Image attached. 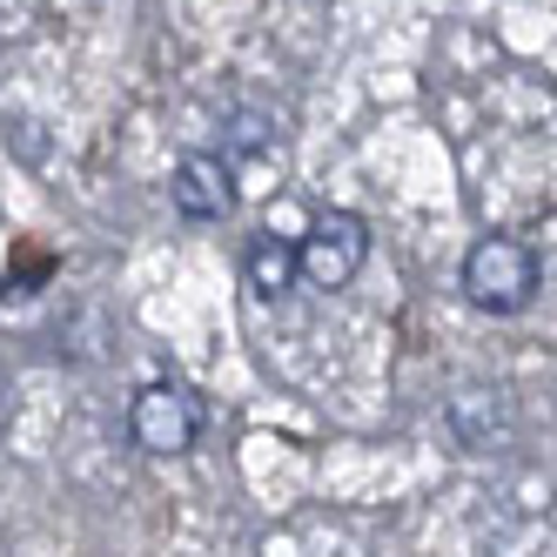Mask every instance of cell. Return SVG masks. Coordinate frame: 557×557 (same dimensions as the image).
I'll return each instance as SVG.
<instances>
[{"label":"cell","mask_w":557,"mask_h":557,"mask_svg":"<svg viewBox=\"0 0 557 557\" xmlns=\"http://www.w3.org/2000/svg\"><path fill=\"white\" fill-rule=\"evenodd\" d=\"M209 410H202V396H195L188 383H141L135 389V404H128V436H135V450L148 457H188L195 450V436H202Z\"/></svg>","instance_id":"cell-3"},{"label":"cell","mask_w":557,"mask_h":557,"mask_svg":"<svg viewBox=\"0 0 557 557\" xmlns=\"http://www.w3.org/2000/svg\"><path fill=\"white\" fill-rule=\"evenodd\" d=\"M169 202L182 222H222L235 209V169L222 154H182L169 175Z\"/></svg>","instance_id":"cell-5"},{"label":"cell","mask_w":557,"mask_h":557,"mask_svg":"<svg viewBox=\"0 0 557 557\" xmlns=\"http://www.w3.org/2000/svg\"><path fill=\"white\" fill-rule=\"evenodd\" d=\"M8 410H14V396H8V383H0V423H8Z\"/></svg>","instance_id":"cell-8"},{"label":"cell","mask_w":557,"mask_h":557,"mask_svg":"<svg viewBox=\"0 0 557 557\" xmlns=\"http://www.w3.org/2000/svg\"><path fill=\"white\" fill-rule=\"evenodd\" d=\"M269 128H275V122H269L262 108H235L228 128H222V148H228V154H269V141H275ZM228 154H222V162H228Z\"/></svg>","instance_id":"cell-7"},{"label":"cell","mask_w":557,"mask_h":557,"mask_svg":"<svg viewBox=\"0 0 557 557\" xmlns=\"http://www.w3.org/2000/svg\"><path fill=\"white\" fill-rule=\"evenodd\" d=\"M363 262H370V222L349 209H323L296 243V283L330 296V289H349L363 275Z\"/></svg>","instance_id":"cell-2"},{"label":"cell","mask_w":557,"mask_h":557,"mask_svg":"<svg viewBox=\"0 0 557 557\" xmlns=\"http://www.w3.org/2000/svg\"><path fill=\"white\" fill-rule=\"evenodd\" d=\"M463 296L484 315H517L537 296V256L517 235H476L463 256Z\"/></svg>","instance_id":"cell-1"},{"label":"cell","mask_w":557,"mask_h":557,"mask_svg":"<svg viewBox=\"0 0 557 557\" xmlns=\"http://www.w3.org/2000/svg\"><path fill=\"white\" fill-rule=\"evenodd\" d=\"M444 423H450V436L463 450H504L510 444V430H517V417H510V396L497 389V383H463L450 404H444Z\"/></svg>","instance_id":"cell-4"},{"label":"cell","mask_w":557,"mask_h":557,"mask_svg":"<svg viewBox=\"0 0 557 557\" xmlns=\"http://www.w3.org/2000/svg\"><path fill=\"white\" fill-rule=\"evenodd\" d=\"M243 283H249L262 302L289 296V289H296V243H283L275 228H256L249 249H243Z\"/></svg>","instance_id":"cell-6"}]
</instances>
